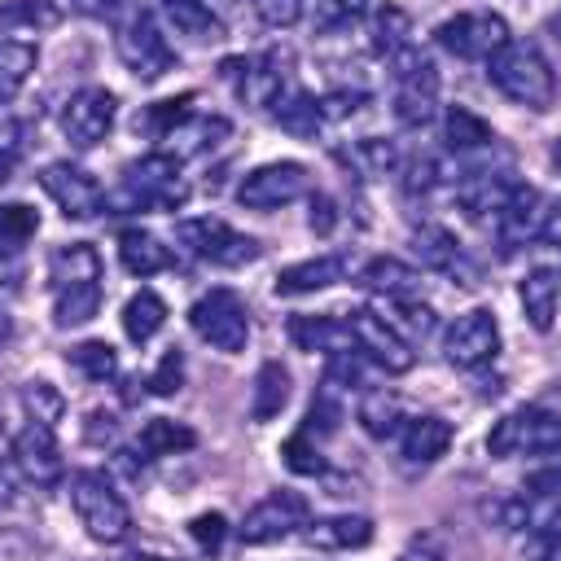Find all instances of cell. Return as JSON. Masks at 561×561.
<instances>
[{
  "label": "cell",
  "mask_w": 561,
  "mask_h": 561,
  "mask_svg": "<svg viewBox=\"0 0 561 561\" xmlns=\"http://www.w3.org/2000/svg\"><path fill=\"white\" fill-rule=\"evenodd\" d=\"M486 75H491L495 92L522 110H552V101H557V70L535 39H508L486 61Z\"/></svg>",
  "instance_id": "obj_1"
},
{
  "label": "cell",
  "mask_w": 561,
  "mask_h": 561,
  "mask_svg": "<svg viewBox=\"0 0 561 561\" xmlns=\"http://www.w3.org/2000/svg\"><path fill=\"white\" fill-rule=\"evenodd\" d=\"M140 127H145L153 140H167L171 149H162V153H171L175 162L188 158V153H206V149H215V145L228 136V118L193 110V96L149 105V110L136 118V131H140Z\"/></svg>",
  "instance_id": "obj_2"
},
{
  "label": "cell",
  "mask_w": 561,
  "mask_h": 561,
  "mask_svg": "<svg viewBox=\"0 0 561 561\" xmlns=\"http://www.w3.org/2000/svg\"><path fill=\"white\" fill-rule=\"evenodd\" d=\"M184 197H188V188L180 180V162L158 149V153H145L123 167L118 188L105 197V206H114V210H180Z\"/></svg>",
  "instance_id": "obj_3"
},
{
  "label": "cell",
  "mask_w": 561,
  "mask_h": 561,
  "mask_svg": "<svg viewBox=\"0 0 561 561\" xmlns=\"http://www.w3.org/2000/svg\"><path fill=\"white\" fill-rule=\"evenodd\" d=\"M70 508H75L79 526L88 530V539H96V543H123L131 535V508H127V500L96 469H79L70 478Z\"/></svg>",
  "instance_id": "obj_4"
},
{
  "label": "cell",
  "mask_w": 561,
  "mask_h": 561,
  "mask_svg": "<svg viewBox=\"0 0 561 561\" xmlns=\"http://www.w3.org/2000/svg\"><path fill=\"white\" fill-rule=\"evenodd\" d=\"M552 447H561V412L539 408V403L513 408L486 434V451L500 456V460H508V456H543Z\"/></svg>",
  "instance_id": "obj_5"
},
{
  "label": "cell",
  "mask_w": 561,
  "mask_h": 561,
  "mask_svg": "<svg viewBox=\"0 0 561 561\" xmlns=\"http://www.w3.org/2000/svg\"><path fill=\"white\" fill-rule=\"evenodd\" d=\"M188 324H193V333L206 346H215L224 355H237L250 342V307H245V298L237 289H224V285L219 289H206L188 307Z\"/></svg>",
  "instance_id": "obj_6"
},
{
  "label": "cell",
  "mask_w": 561,
  "mask_h": 561,
  "mask_svg": "<svg viewBox=\"0 0 561 561\" xmlns=\"http://www.w3.org/2000/svg\"><path fill=\"white\" fill-rule=\"evenodd\" d=\"M175 241L184 254L215 263V267H241L250 259H259V241L237 232L232 224L215 219V215H197V219H180L175 224Z\"/></svg>",
  "instance_id": "obj_7"
},
{
  "label": "cell",
  "mask_w": 561,
  "mask_h": 561,
  "mask_svg": "<svg viewBox=\"0 0 561 561\" xmlns=\"http://www.w3.org/2000/svg\"><path fill=\"white\" fill-rule=\"evenodd\" d=\"M438 70L421 48L394 57V118L403 127H425L438 114Z\"/></svg>",
  "instance_id": "obj_8"
},
{
  "label": "cell",
  "mask_w": 561,
  "mask_h": 561,
  "mask_svg": "<svg viewBox=\"0 0 561 561\" xmlns=\"http://www.w3.org/2000/svg\"><path fill=\"white\" fill-rule=\"evenodd\" d=\"M434 39H438V48H447L460 61H491L513 39V31L495 9H465V13L447 18L434 31Z\"/></svg>",
  "instance_id": "obj_9"
},
{
  "label": "cell",
  "mask_w": 561,
  "mask_h": 561,
  "mask_svg": "<svg viewBox=\"0 0 561 561\" xmlns=\"http://www.w3.org/2000/svg\"><path fill=\"white\" fill-rule=\"evenodd\" d=\"M346 329H351V342H355V355L377 364L381 373H408L416 364V351L412 342L373 307H355L346 311Z\"/></svg>",
  "instance_id": "obj_10"
},
{
  "label": "cell",
  "mask_w": 561,
  "mask_h": 561,
  "mask_svg": "<svg viewBox=\"0 0 561 561\" xmlns=\"http://www.w3.org/2000/svg\"><path fill=\"white\" fill-rule=\"evenodd\" d=\"M311 522V504L298 495V491H272L263 495L237 526V539L250 543V548H263V543H280L289 535H302V526Z\"/></svg>",
  "instance_id": "obj_11"
},
{
  "label": "cell",
  "mask_w": 561,
  "mask_h": 561,
  "mask_svg": "<svg viewBox=\"0 0 561 561\" xmlns=\"http://www.w3.org/2000/svg\"><path fill=\"white\" fill-rule=\"evenodd\" d=\"M118 57L145 83L162 79L175 66V48H171V39L162 35V26H158V18L149 9H140V13H131L123 22V31H118Z\"/></svg>",
  "instance_id": "obj_12"
},
{
  "label": "cell",
  "mask_w": 561,
  "mask_h": 561,
  "mask_svg": "<svg viewBox=\"0 0 561 561\" xmlns=\"http://www.w3.org/2000/svg\"><path fill=\"white\" fill-rule=\"evenodd\" d=\"M443 355L451 368L460 373H478L486 368L495 355H500V324L486 307H473V311H460L447 333H443Z\"/></svg>",
  "instance_id": "obj_13"
},
{
  "label": "cell",
  "mask_w": 561,
  "mask_h": 561,
  "mask_svg": "<svg viewBox=\"0 0 561 561\" xmlns=\"http://www.w3.org/2000/svg\"><path fill=\"white\" fill-rule=\"evenodd\" d=\"M307 184H311V175H307L302 162H289V158L285 162H263L250 175H241L237 202L250 206V210H276V206L298 202L307 193Z\"/></svg>",
  "instance_id": "obj_14"
},
{
  "label": "cell",
  "mask_w": 561,
  "mask_h": 561,
  "mask_svg": "<svg viewBox=\"0 0 561 561\" xmlns=\"http://www.w3.org/2000/svg\"><path fill=\"white\" fill-rule=\"evenodd\" d=\"M114 114H118L114 92L88 83V88H79V92L61 105V131H66V140H70L75 149H92V145H101V140L110 136Z\"/></svg>",
  "instance_id": "obj_15"
},
{
  "label": "cell",
  "mask_w": 561,
  "mask_h": 561,
  "mask_svg": "<svg viewBox=\"0 0 561 561\" xmlns=\"http://www.w3.org/2000/svg\"><path fill=\"white\" fill-rule=\"evenodd\" d=\"M39 184L57 202V210L66 219H92V215L105 210V188L83 167H75V162H48L39 171Z\"/></svg>",
  "instance_id": "obj_16"
},
{
  "label": "cell",
  "mask_w": 561,
  "mask_h": 561,
  "mask_svg": "<svg viewBox=\"0 0 561 561\" xmlns=\"http://www.w3.org/2000/svg\"><path fill=\"white\" fill-rule=\"evenodd\" d=\"M543 210H548L543 193H539L535 184H526V180H522V184H517V193L508 197V206L491 219V228H495V245H500V254H504V259L539 241Z\"/></svg>",
  "instance_id": "obj_17"
},
{
  "label": "cell",
  "mask_w": 561,
  "mask_h": 561,
  "mask_svg": "<svg viewBox=\"0 0 561 561\" xmlns=\"http://www.w3.org/2000/svg\"><path fill=\"white\" fill-rule=\"evenodd\" d=\"M9 460H13V469H18L26 482H35V486H53V482L66 478L61 447H57L53 430H44V425L18 430V434H13V447H9Z\"/></svg>",
  "instance_id": "obj_18"
},
{
  "label": "cell",
  "mask_w": 561,
  "mask_h": 561,
  "mask_svg": "<svg viewBox=\"0 0 561 561\" xmlns=\"http://www.w3.org/2000/svg\"><path fill=\"white\" fill-rule=\"evenodd\" d=\"M517 175L508 167H473L465 180H460V210L469 219H495L508 197L517 193Z\"/></svg>",
  "instance_id": "obj_19"
},
{
  "label": "cell",
  "mask_w": 561,
  "mask_h": 561,
  "mask_svg": "<svg viewBox=\"0 0 561 561\" xmlns=\"http://www.w3.org/2000/svg\"><path fill=\"white\" fill-rule=\"evenodd\" d=\"M517 298H522V311L530 320L535 333H548L552 320H557V307H561V272L552 263H539L522 276L517 285Z\"/></svg>",
  "instance_id": "obj_20"
},
{
  "label": "cell",
  "mask_w": 561,
  "mask_h": 561,
  "mask_svg": "<svg viewBox=\"0 0 561 561\" xmlns=\"http://www.w3.org/2000/svg\"><path fill=\"white\" fill-rule=\"evenodd\" d=\"M412 245H416V254H421V263H425V267H434V272H447V276H456L460 285H473V280H478V267L465 259L460 241H456L447 228H438V224H425V228H416Z\"/></svg>",
  "instance_id": "obj_21"
},
{
  "label": "cell",
  "mask_w": 561,
  "mask_h": 561,
  "mask_svg": "<svg viewBox=\"0 0 561 561\" xmlns=\"http://www.w3.org/2000/svg\"><path fill=\"white\" fill-rule=\"evenodd\" d=\"M451 438H456L451 421H443V416H408L403 430H399V456L408 465H434V460L447 456Z\"/></svg>",
  "instance_id": "obj_22"
},
{
  "label": "cell",
  "mask_w": 561,
  "mask_h": 561,
  "mask_svg": "<svg viewBox=\"0 0 561 561\" xmlns=\"http://www.w3.org/2000/svg\"><path fill=\"white\" fill-rule=\"evenodd\" d=\"M232 79H237V92L259 105V110H272L280 96H285V70L276 57H254V61H228L224 66Z\"/></svg>",
  "instance_id": "obj_23"
},
{
  "label": "cell",
  "mask_w": 561,
  "mask_h": 561,
  "mask_svg": "<svg viewBox=\"0 0 561 561\" xmlns=\"http://www.w3.org/2000/svg\"><path fill=\"white\" fill-rule=\"evenodd\" d=\"M359 285L368 294H377L381 302H421V272L408 267L403 259H373L364 272H359Z\"/></svg>",
  "instance_id": "obj_24"
},
{
  "label": "cell",
  "mask_w": 561,
  "mask_h": 561,
  "mask_svg": "<svg viewBox=\"0 0 561 561\" xmlns=\"http://www.w3.org/2000/svg\"><path fill=\"white\" fill-rule=\"evenodd\" d=\"M289 337L298 351H320V355H351L355 342H351V329H346V316H294L289 320Z\"/></svg>",
  "instance_id": "obj_25"
},
{
  "label": "cell",
  "mask_w": 561,
  "mask_h": 561,
  "mask_svg": "<svg viewBox=\"0 0 561 561\" xmlns=\"http://www.w3.org/2000/svg\"><path fill=\"white\" fill-rule=\"evenodd\" d=\"M346 272H351L346 254H316V259H302V263L285 267V272L276 276V294H285V298L316 294V289H329V285L346 280Z\"/></svg>",
  "instance_id": "obj_26"
},
{
  "label": "cell",
  "mask_w": 561,
  "mask_h": 561,
  "mask_svg": "<svg viewBox=\"0 0 561 561\" xmlns=\"http://www.w3.org/2000/svg\"><path fill=\"white\" fill-rule=\"evenodd\" d=\"M302 539L320 552H351L373 539V522L359 513H337V517H316L302 526Z\"/></svg>",
  "instance_id": "obj_27"
},
{
  "label": "cell",
  "mask_w": 561,
  "mask_h": 561,
  "mask_svg": "<svg viewBox=\"0 0 561 561\" xmlns=\"http://www.w3.org/2000/svg\"><path fill=\"white\" fill-rule=\"evenodd\" d=\"M443 140H447V149L456 158H478V153H486L495 145V131H491V123L482 114H473L465 105H447V114H443Z\"/></svg>",
  "instance_id": "obj_28"
},
{
  "label": "cell",
  "mask_w": 561,
  "mask_h": 561,
  "mask_svg": "<svg viewBox=\"0 0 561 561\" xmlns=\"http://www.w3.org/2000/svg\"><path fill=\"white\" fill-rule=\"evenodd\" d=\"M118 259L131 276H153L162 267H171V245H162V237H153L149 228H123L118 232Z\"/></svg>",
  "instance_id": "obj_29"
},
{
  "label": "cell",
  "mask_w": 561,
  "mask_h": 561,
  "mask_svg": "<svg viewBox=\"0 0 561 561\" xmlns=\"http://www.w3.org/2000/svg\"><path fill=\"white\" fill-rule=\"evenodd\" d=\"M48 280H53V289H61V285H88V280H101V254H96L88 241L57 245V250H53V259H48Z\"/></svg>",
  "instance_id": "obj_30"
},
{
  "label": "cell",
  "mask_w": 561,
  "mask_h": 561,
  "mask_svg": "<svg viewBox=\"0 0 561 561\" xmlns=\"http://www.w3.org/2000/svg\"><path fill=\"white\" fill-rule=\"evenodd\" d=\"M285 403H289V368L280 359L259 364L254 390H250V416L254 421H272V416H280Z\"/></svg>",
  "instance_id": "obj_31"
},
{
  "label": "cell",
  "mask_w": 561,
  "mask_h": 561,
  "mask_svg": "<svg viewBox=\"0 0 561 561\" xmlns=\"http://www.w3.org/2000/svg\"><path fill=\"white\" fill-rule=\"evenodd\" d=\"M193 443H197V434H193L184 421H171V416H153V421H145L140 434H136V451H140L145 460L188 451Z\"/></svg>",
  "instance_id": "obj_32"
},
{
  "label": "cell",
  "mask_w": 561,
  "mask_h": 561,
  "mask_svg": "<svg viewBox=\"0 0 561 561\" xmlns=\"http://www.w3.org/2000/svg\"><path fill=\"white\" fill-rule=\"evenodd\" d=\"M96 311H101V280L53 289V320H57V329H79V324H88Z\"/></svg>",
  "instance_id": "obj_33"
},
{
  "label": "cell",
  "mask_w": 561,
  "mask_h": 561,
  "mask_svg": "<svg viewBox=\"0 0 561 561\" xmlns=\"http://www.w3.org/2000/svg\"><path fill=\"white\" fill-rule=\"evenodd\" d=\"M162 324H167V302H162L153 289H136V294L123 302V333H127L136 346H145Z\"/></svg>",
  "instance_id": "obj_34"
},
{
  "label": "cell",
  "mask_w": 561,
  "mask_h": 561,
  "mask_svg": "<svg viewBox=\"0 0 561 561\" xmlns=\"http://www.w3.org/2000/svg\"><path fill=\"white\" fill-rule=\"evenodd\" d=\"M35 61H39V48L26 44V39H0V101H13L26 79L35 75Z\"/></svg>",
  "instance_id": "obj_35"
},
{
  "label": "cell",
  "mask_w": 561,
  "mask_h": 561,
  "mask_svg": "<svg viewBox=\"0 0 561 561\" xmlns=\"http://www.w3.org/2000/svg\"><path fill=\"white\" fill-rule=\"evenodd\" d=\"M162 13L188 39H219V13L206 0H162Z\"/></svg>",
  "instance_id": "obj_36"
},
{
  "label": "cell",
  "mask_w": 561,
  "mask_h": 561,
  "mask_svg": "<svg viewBox=\"0 0 561 561\" xmlns=\"http://www.w3.org/2000/svg\"><path fill=\"white\" fill-rule=\"evenodd\" d=\"M403 421H408V416H403V408H399L394 394H386V390H368V394H364V403H359V425H364L373 438L399 434Z\"/></svg>",
  "instance_id": "obj_37"
},
{
  "label": "cell",
  "mask_w": 561,
  "mask_h": 561,
  "mask_svg": "<svg viewBox=\"0 0 561 561\" xmlns=\"http://www.w3.org/2000/svg\"><path fill=\"white\" fill-rule=\"evenodd\" d=\"M66 364L79 377H88V381H114L118 377V355L105 342H79V346H70L66 351Z\"/></svg>",
  "instance_id": "obj_38"
},
{
  "label": "cell",
  "mask_w": 561,
  "mask_h": 561,
  "mask_svg": "<svg viewBox=\"0 0 561 561\" xmlns=\"http://www.w3.org/2000/svg\"><path fill=\"white\" fill-rule=\"evenodd\" d=\"M39 232V215L22 202H0V254L22 250Z\"/></svg>",
  "instance_id": "obj_39"
},
{
  "label": "cell",
  "mask_w": 561,
  "mask_h": 561,
  "mask_svg": "<svg viewBox=\"0 0 561 561\" xmlns=\"http://www.w3.org/2000/svg\"><path fill=\"white\" fill-rule=\"evenodd\" d=\"M408 31H412V22H408L403 9H394V4L377 9V18H373V48L394 61L403 48H412V44H408Z\"/></svg>",
  "instance_id": "obj_40"
},
{
  "label": "cell",
  "mask_w": 561,
  "mask_h": 561,
  "mask_svg": "<svg viewBox=\"0 0 561 561\" xmlns=\"http://www.w3.org/2000/svg\"><path fill=\"white\" fill-rule=\"evenodd\" d=\"M22 408H26V416H31V425H44V430H53V421H61V412H66V399H61V390L53 386V381H26L22 386Z\"/></svg>",
  "instance_id": "obj_41"
},
{
  "label": "cell",
  "mask_w": 561,
  "mask_h": 561,
  "mask_svg": "<svg viewBox=\"0 0 561 561\" xmlns=\"http://www.w3.org/2000/svg\"><path fill=\"white\" fill-rule=\"evenodd\" d=\"M272 114H276L280 127H289V131H298V136H311V131L320 127V105H316L307 92H289V88H285V96L272 105Z\"/></svg>",
  "instance_id": "obj_42"
},
{
  "label": "cell",
  "mask_w": 561,
  "mask_h": 561,
  "mask_svg": "<svg viewBox=\"0 0 561 561\" xmlns=\"http://www.w3.org/2000/svg\"><path fill=\"white\" fill-rule=\"evenodd\" d=\"M22 158H26V123L4 114L0 118V180H9Z\"/></svg>",
  "instance_id": "obj_43"
},
{
  "label": "cell",
  "mask_w": 561,
  "mask_h": 561,
  "mask_svg": "<svg viewBox=\"0 0 561 561\" xmlns=\"http://www.w3.org/2000/svg\"><path fill=\"white\" fill-rule=\"evenodd\" d=\"M526 557H530V561H561V513H548V517L530 530Z\"/></svg>",
  "instance_id": "obj_44"
},
{
  "label": "cell",
  "mask_w": 561,
  "mask_h": 561,
  "mask_svg": "<svg viewBox=\"0 0 561 561\" xmlns=\"http://www.w3.org/2000/svg\"><path fill=\"white\" fill-rule=\"evenodd\" d=\"M280 456H285V465H289L294 473H324V456H320L316 438H311V434H302V430L280 447Z\"/></svg>",
  "instance_id": "obj_45"
},
{
  "label": "cell",
  "mask_w": 561,
  "mask_h": 561,
  "mask_svg": "<svg viewBox=\"0 0 561 561\" xmlns=\"http://www.w3.org/2000/svg\"><path fill=\"white\" fill-rule=\"evenodd\" d=\"M526 486H530V495H561V447H552V451H543L539 456V465L530 469V478H526Z\"/></svg>",
  "instance_id": "obj_46"
},
{
  "label": "cell",
  "mask_w": 561,
  "mask_h": 561,
  "mask_svg": "<svg viewBox=\"0 0 561 561\" xmlns=\"http://www.w3.org/2000/svg\"><path fill=\"white\" fill-rule=\"evenodd\" d=\"M180 381H184V355H180V351H167V355L153 364V373L145 377V386H149L153 394H175Z\"/></svg>",
  "instance_id": "obj_47"
},
{
  "label": "cell",
  "mask_w": 561,
  "mask_h": 561,
  "mask_svg": "<svg viewBox=\"0 0 561 561\" xmlns=\"http://www.w3.org/2000/svg\"><path fill=\"white\" fill-rule=\"evenodd\" d=\"M188 535L197 539V548H219L228 535V522H224V513H197L188 522Z\"/></svg>",
  "instance_id": "obj_48"
},
{
  "label": "cell",
  "mask_w": 561,
  "mask_h": 561,
  "mask_svg": "<svg viewBox=\"0 0 561 561\" xmlns=\"http://www.w3.org/2000/svg\"><path fill=\"white\" fill-rule=\"evenodd\" d=\"M250 4L267 26H294L302 18V0H250Z\"/></svg>",
  "instance_id": "obj_49"
},
{
  "label": "cell",
  "mask_w": 561,
  "mask_h": 561,
  "mask_svg": "<svg viewBox=\"0 0 561 561\" xmlns=\"http://www.w3.org/2000/svg\"><path fill=\"white\" fill-rule=\"evenodd\" d=\"M4 18H22V22L53 26V22H57V9H48V0H13V4L4 9Z\"/></svg>",
  "instance_id": "obj_50"
},
{
  "label": "cell",
  "mask_w": 561,
  "mask_h": 561,
  "mask_svg": "<svg viewBox=\"0 0 561 561\" xmlns=\"http://www.w3.org/2000/svg\"><path fill=\"white\" fill-rule=\"evenodd\" d=\"M535 245H543L548 254L561 259V202H548V210H543V228H539V241H535Z\"/></svg>",
  "instance_id": "obj_51"
},
{
  "label": "cell",
  "mask_w": 561,
  "mask_h": 561,
  "mask_svg": "<svg viewBox=\"0 0 561 561\" xmlns=\"http://www.w3.org/2000/svg\"><path fill=\"white\" fill-rule=\"evenodd\" d=\"M83 18H96V22H114L123 9H127V0H70Z\"/></svg>",
  "instance_id": "obj_52"
},
{
  "label": "cell",
  "mask_w": 561,
  "mask_h": 561,
  "mask_svg": "<svg viewBox=\"0 0 561 561\" xmlns=\"http://www.w3.org/2000/svg\"><path fill=\"white\" fill-rule=\"evenodd\" d=\"M337 13H346V18H355V13H364L368 9V0H329Z\"/></svg>",
  "instance_id": "obj_53"
},
{
  "label": "cell",
  "mask_w": 561,
  "mask_h": 561,
  "mask_svg": "<svg viewBox=\"0 0 561 561\" xmlns=\"http://www.w3.org/2000/svg\"><path fill=\"white\" fill-rule=\"evenodd\" d=\"M13 342V316L0 307V346H9Z\"/></svg>",
  "instance_id": "obj_54"
},
{
  "label": "cell",
  "mask_w": 561,
  "mask_h": 561,
  "mask_svg": "<svg viewBox=\"0 0 561 561\" xmlns=\"http://www.w3.org/2000/svg\"><path fill=\"white\" fill-rule=\"evenodd\" d=\"M548 35H552V39H557V44H561V9H557V13H552V18H548Z\"/></svg>",
  "instance_id": "obj_55"
},
{
  "label": "cell",
  "mask_w": 561,
  "mask_h": 561,
  "mask_svg": "<svg viewBox=\"0 0 561 561\" xmlns=\"http://www.w3.org/2000/svg\"><path fill=\"white\" fill-rule=\"evenodd\" d=\"M123 561H171V557H158V552H131V557H123Z\"/></svg>",
  "instance_id": "obj_56"
},
{
  "label": "cell",
  "mask_w": 561,
  "mask_h": 561,
  "mask_svg": "<svg viewBox=\"0 0 561 561\" xmlns=\"http://www.w3.org/2000/svg\"><path fill=\"white\" fill-rule=\"evenodd\" d=\"M552 171H557V175H561V136H557V140H552Z\"/></svg>",
  "instance_id": "obj_57"
}]
</instances>
